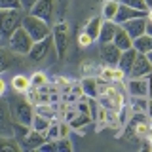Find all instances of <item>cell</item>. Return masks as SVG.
Listing matches in <instances>:
<instances>
[{
	"label": "cell",
	"instance_id": "cell-16",
	"mask_svg": "<svg viewBox=\"0 0 152 152\" xmlns=\"http://www.w3.org/2000/svg\"><path fill=\"white\" fill-rule=\"evenodd\" d=\"M137 57V50L135 48H129V50H124L122 55H120V61H118V66L124 70L126 74H129L131 66H133V61Z\"/></svg>",
	"mask_w": 152,
	"mask_h": 152
},
{
	"label": "cell",
	"instance_id": "cell-31",
	"mask_svg": "<svg viewBox=\"0 0 152 152\" xmlns=\"http://www.w3.org/2000/svg\"><path fill=\"white\" fill-rule=\"evenodd\" d=\"M118 2L124 4V6H129V8H135V10H142V12H146L145 0H118Z\"/></svg>",
	"mask_w": 152,
	"mask_h": 152
},
{
	"label": "cell",
	"instance_id": "cell-2",
	"mask_svg": "<svg viewBox=\"0 0 152 152\" xmlns=\"http://www.w3.org/2000/svg\"><path fill=\"white\" fill-rule=\"evenodd\" d=\"M25 12L23 10H0V40H6L21 27Z\"/></svg>",
	"mask_w": 152,
	"mask_h": 152
},
{
	"label": "cell",
	"instance_id": "cell-23",
	"mask_svg": "<svg viewBox=\"0 0 152 152\" xmlns=\"http://www.w3.org/2000/svg\"><path fill=\"white\" fill-rule=\"evenodd\" d=\"M101 25H103V17H93V19H89V21H88L84 32H88V34L91 36V40H97L99 32H101Z\"/></svg>",
	"mask_w": 152,
	"mask_h": 152
},
{
	"label": "cell",
	"instance_id": "cell-30",
	"mask_svg": "<svg viewBox=\"0 0 152 152\" xmlns=\"http://www.w3.org/2000/svg\"><path fill=\"white\" fill-rule=\"evenodd\" d=\"M0 10H23L21 0H0Z\"/></svg>",
	"mask_w": 152,
	"mask_h": 152
},
{
	"label": "cell",
	"instance_id": "cell-13",
	"mask_svg": "<svg viewBox=\"0 0 152 152\" xmlns=\"http://www.w3.org/2000/svg\"><path fill=\"white\" fill-rule=\"evenodd\" d=\"M135 17H146V12L120 4V8H118V13H116V17H114V21H116L118 25H122V23L129 21V19H135Z\"/></svg>",
	"mask_w": 152,
	"mask_h": 152
},
{
	"label": "cell",
	"instance_id": "cell-20",
	"mask_svg": "<svg viewBox=\"0 0 152 152\" xmlns=\"http://www.w3.org/2000/svg\"><path fill=\"white\" fill-rule=\"evenodd\" d=\"M118 8H120V2H118V0H104L101 17L108 19V21H114V17H116V13H118Z\"/></svg>",
	"mask_w": 152,
	"mask_h": 152
},
{
	"label": "cell",
	"instance_id": "cell-41",
	"mask_svg": "<svg viewBox=\"0 0 152 152\" xmlns=\"http://www.w3.org/2000/svg\"><path fill=\"white\" fill-rule=\"evenodd\" d=\"M4 91H6V82L0 78V97H2V93H4Z\"/></svg>",
	"mask_w": 152,
	"mask_h": 152
},
{
	"label": "cell",
	"instance_id": "cell-9",
	"mask_svg": "<svg viewBox=\"0 0 152 152\" xmlns=\"http://www.w3.org/2000/svg\"><path fill=\"white\" fill-rule=\"evenodd\" d=\"M152 72V65L148 61V57L145 53H137L135 61H133V66L129 70V78H141V76H148Z\"/></svg>",
	"mask_w": 152,
	"mask_h": 152
},
{
	"label": "cell",
	"instance_id": "cell-38",
	"mask_svg": "<svg viewBox=\"0 0 152 152\" xmlns=\"http://www.w3.org/2000/svg\"><path fill=\"white\" fill-rule=\"evenodd\" d=\"M21 4H23V10H31L36 4V0H21Z\"/></svg>",
	"mask_w": 152,
	"mask_h": 152
},
{
	"label": "cell",
	"instance_id": "cell-42",
	"mask_svg": "<svg viewBox=\"0 0 152 152\" xmlns=\"http://www.w3.org/2000/svg\"><path fill=\"white\" fill-rule=\"evenodd\" d=\"M145 4H146V12L152 10V0H145Z\"/></svg>",
	"mask_w": 152,
	"mask_h": 152
},
{
	"label": "cell",
	"instance_id": "cell-14",
	"mask_svg": "<svg viewBox=\"0 0 152 152\" xmlns=\"http://www.w3.org/2000/svg\"><path fill=\"white\" fill-rule=\"evenodd\" d=\"M112 42H114V46H118V48H120V51L133 48V38H131L129 34H127L126 31H124V27H122V25H118V28H116V34H114Z\"/></svg>",
	"mask_w": 152,
	"mask_h": 152
},
{
	"label": "cell",
	"instance_id": "cell-45",
	"mask_svg": "<svg viewBox=\"0 0 152 152\" xmlns=\"http://www.w3.org/2000/svg\"><path fill=\"white\" fill-rule=\"evenodd\" d=\"M150 150H152V139H150Z\"/></svg>",
	"mask_w": 152,
	"mask_h": 152
},
{
	"label": "cell",
	"instance_id": "cell-29",
	"mask_svg": "<svg viewBox=\"0 0 152 152\" xmlns=\"http://www.w3.org/2000/svg\"><path fill=\"white\" fill-rule=\"evenodd\" d=\"M55 145H57V150H61V152H70L74 148L69 137H59V139H55Z\"/></svg>",
	"mask_w": 152,
	"mask_h": 152
},
{
	"label": "cell",
	"instance_id": "cell-24",
	"mask_svg": "<svg viewBox=\"0 0 152 152\" xmlns=\"http://www.w3.org/2000/svg\"><path fill=\"white\" fill-rule=\"evenodd\" d=\"M21 145L15 137H0V152H19Z\"/></svg>",
	"mask_w": 152,
	"mask_h": 152
},
{
	"label": "cell",
	"instance_id": "cell-37",
	"mask_svg": "<svg viewBox=\"0 0 152 152\" xmlns=\"http://www.w3.org/2000/svg\"><path fill=\"white\" fill-rule=\"evenodd\" d=\"M69 131H70V126L69 122H59V137H69Z\"/></svg>",
	"mask_w": 152,
	"mask_h": 152
},
{
	"label": "cell",
	"instance_id": "cell-11",
	"mask_svg": "<svg viewBox=\"0 0 152 152\" xmlns=\"http://www.w3.org/2000/svg\"><path fill=\"white\" fill-rule=\"evenodd\" d=\"M122 27H124V31H126L127 34H129L133 40H135V38H139L141 34H145V31H146V17L129 19V21L122 23Z\"/></svg>",
	"mask_w": 152,
	"mask_h": 152
},
{
	"label": "cell",
	"instance_id": "cell-18",
	"mask_svg": "<svg viewBox=\"0 0 152 152\" xmlns=\"http://www.w3.org/2000/svg\"><path fill=\"white\" fill-rule=\"evenodd\" d=\"M12 88L15 93H27L31 89V78L25 74H17L12 78Z\"/></svg>",
	"mask_w": 152,
	"mask_h": 152
},
{
	"label": "cell",
	"instance_id": "cell-19",
	"mask_svg": "<svg viewBox=\"0 0 152 152\" xmlns=\"http://www.w3.org/2000/svg\"><path fill=\"white\" fill-rule=\"evenodd\" d=\"M82 91L86 97H99V91H97V78H93V76H86L82 80Z\"/></svg>",
	"mask_w": 152,
	"mask_h": 152
},
{
	"label": "cell",
	"instance_id": "cell-36",
	"mask_svg": "<svg viewBox=\"0 0 152 152\" xmlns=\"http://www.w3.org/2000/svg\"><path fill=\"white\" fill-rule=\"evenodd\" d=\"M91 36L88 34V32H82V34L78 36V46H82V48H88V46H91Z\"/></svg>",
	"mask_w": 152,
	"mask_h": 152
},
{
	"label": "cell",
	"instance_id": "cell-40",
	"mask_svg": "<svg viewBox=\"0 0 152 152\" xmlns=\"http://www.w3.org/2000/svg\"><path fill=\"white\" fill-rule=\"evenodd\" d=\"M146 114L150 116V120H152V99H148V107H146Z\"/></svg>",
	"mask_w": 152,
	"mask_h": 152
},
{
	"label": "cell",
	"instance_id": "cell-28",
	"mask_svg": "<svg viewBox=\"0 0 152 152\" xmlns=\"http://www.w3.org/2000/svg\"><path fill=\"white\" fill-rule=\"evenodd\" d=\"M48 86V76L44 72H34L31 76V88H36V89H42Z\"/></svg>",
	"mask_w": 152,
	"mask_h": 152
},
{
	"label": "cell",
	"instance_id": "cell-7",
	"mask_svg": "<svg viewBox=\"0 0 152 152\" xmlns=\"http://www.w3.org/2000/svg\"><path fill=\"white\" fill-rule=\"evenodd\" d=\"M51 38H53L55 44L57 57L63 59L66 53V23H57V25L51 27Z\"/></svg>",
	"mask_w": 152,
	"mask_h": 152
},
{
	"label": "cell",
	"instance_id": "cell-12",
	"mask_svg": "<svg viewBox=\"0 0 152 152\" xmlns=\"http://www.w3.org/2000/svg\"><path fill=\"white\" fill-rule=\"evenodd\" d=\"M127 91L135 97H148V80L146 76H141V78H129L127 82Z\"/></svg>",
	"mask_w": 152,
	"mask_h": 152
},
{
	"label": "cell",
	"instance_id": "cell-1",
	"mask_svg": "<svg viewBox=\"0 0 152 152\" xmlns=\"http://www.w3.org/2000/svg\"><path fill=\"white\" fill-rule=\"evenodd\" d=\"M10 104V114H12V122L23 124V126L32 127V118H34V104L28 101L27 97H23V93H15L8 101Z\"/></svg>",
	"mask_w": 152,
	"mask_h": 152
},
{
	"label": "cell",
	"instance_id": "cell-43",
	"mask_svg": "<svg viewBox=\"0 0 152 152\" xmlns=\"http://www.w3.org/2000/svg\"><path fill=\"white\" fill-rule=\"evenodd\" d=\"M146 19H148V21H152V10H148V12H146Z\"/></svg>",
	"mask_w": 152,
	"mask_h": 152
},
{
	"label": "cell",
	"instance_id": "cell-35",
	"mask_svg": "<svg viewBox=\"0 0 152 152\" xmlns=\"http://www.w3.org/2000/svg\"><path fill=\"white\" fill-rule=\"evenodd\" d=\"M126 78H127V74L124 72L120 66H114V84H120V82H124Z\"/></svg>",
	"mask_w": 152,
	"mask_h": 152
},
{
	"label": "cell",
	"instance_id": "cell-3",
	"mask_svg": "<svg viewBox=\"0 0 152 152\" xmlns=\"http://www.w3.org/2000/svg\"><path fill=\"white\" fill-rule=\"evenodd\" d=\"M21 27L25 28L28 34H31V38H32L34 42L44 40L46 36H50V34H51V27H50V23H46L44 19L32 15V13H25Z\"/></svg>",
	"mask_w": 152,
	"mask_h": 152
},
{
	"label": "cell",
	"instance_id": "cell-8",
	"mask_svg": "<svg viewBox=\"0 0 152 152\" xmlns=\"http://www.w3.org/2000/svg\"><path fill=\"white\" fill-rule=\"evenodd\" d=\"M28 13L44 19L46 23H51L55 13V0H36V4L28 10Z\"/></svg>",
	"mask_w": 152,
	"mask_h": 152
},
{
	"label": "cell",
	"instance_id": "cell-10",
	"mask_svg": "<svg viewBox=\"0 0 152 152\" xmlns=\"http://www.w3.org/2000/svg\"><path fill=\"white\" fill-rule=\"evenodd\" d=\"M44 141H46L44 133H40V131H36V129L31 127V129L27 131V135H23L21 139H19V145H21L23 150H38V146Z\"/></svg>",
	"mask_w": 152,
	"mask_h": 152
},
{
	"label": "cell",
	"instance_id": "cell-21",
	"mask_svg": "<svg viewBox=\"0 0 152 152\" xmlns=\"http://www.w3.org/2000/svg\"><path fill=\"white\" fill-rule=\"evenodd\" d=\"M51 122H53L51 118L42 116V114L34 112V118H32V129H36V131H40V133H44V135H46V131L50 129Z\"/></svg>",
	"mask_w": 152,
	"mask_h": 152
},
{
	"label": "cell",
	"instance_id": "cell-4",
	"mask_svg": "<svg viewBox=\"0 0 152 152\" xmlns=\"http://www.w3.org/2000/svg\"><path fill=\"white\" fill-rule=\"evenodd\" d=\"M32 44H34V40L31 38V34L25 31L23 27H19L13 31V34L8 38V46L10 50L13 51V53L17 55H28V51H31Z\"/></svg>",
	"mask_w": 152,
	"mask_h": 152
},
{
	"label": "cell",
	"instance_id": "cell-15",
	"mask_svg": "<svg viewBox=\"0 0 152 152\" xmlns=\"http://www.w3.org/2000/svg\"><path fill=\"white\" fill-rule=\"evenodd\" d=\"M116 28L118 23L116 21H108V19H103V25H101V32H99V42H112L114 34H116Z\"/></svg>",
	"mask_w": 152,
	"mask_h": 152
},
{
	"label": "cell",
	"instance_id": "cell-27",
	"mask_svg": "<svg viewBox=\"0 0 152 152\" xmlns=\"http://www.w3.org/2000/svg\"><path fill=\"white\" fill-rule=\"evenodd\" d=\"M146 107H148V97H135V95H131L133 112H146Z\"/></svg>",
	"mask_w": 152,
	"mask_h": 152
},
{
	"label": "cell",
	"instance_id": "cell-39",
	"mask_svg": "<svg viewBox=\"0 0 152 152\" xmlns=\"http://www.w3.org/2000/svg\"><path fill=\"white\" fill-rule=\"evenodd\" d=\"M145 32L152 36V21H148V19H146V31H145Z\"/></svg>",
	"mask_w": 152,
	"mask_h": 152
},
{
	"label": "cell",
	"instance_id": "cell-32",
	"mask_svg": "<svg viewBox=\"0 0 152 152\" xmlns=\"http://www.w3.org/2000/svg\"><path fill=\"white\" fill-rule=\"evenodd\" d=\"M101 80H104L107 84H112L114 82V66H104L101 70V76H99Z\"/></svg>",
	"mask_w": 152,
	"mask_h": 152
},
{
	"label": "cell",
	"instance_id": "cell-22",
	"mask_svg": "<svg viewBox=\"0 0 152 152\" xmlns=\"http://www.w3.org/2000/svg\"><path fill=\"white\" fill-rule=\"evenodd\" d=\"M89 122H91V116H89V114L76 110V114L72 116V120L69 122V126H70V129H82V127H86Z\"/></svg>",
	"mask_w": 152,
	"mask_h": 152
},
{
	"label": "cell",
	"instance_id": "cell-34",
	"mask_svg": "<svg viewBox=\"0 0 152 152\" xmlns=\"http://www.w3.org/2000/svg\"><path fill=\"white\" fill-rule=\"evenodd\" d=\"M27 99H28V101H31V103L36 107V104L40 103V89L32 88V91H27Z\"/></svg>",
	"mask_w": 152,
	"mask_h": 152
},
{
	"label": "cell",
	"instance_id": "cell-25",
	"mask_svg": "<svg viewBox=\"0 0 152 152\" xmlns=\"http://www.w3.org/2000/svg\"><path fill=\"white\" fill-rule=\"evenodd\" d=\"M12 63H13V55H12V51H8L6 48L0 46V74L6 72L10 66H12Z\"/></svg>",
	"mask_w": 152,
	"mask_h": 152
},
{
	"label": "cell",
	"instance_id": "cell-17",
	"mask_svg": "<svg viewBox=\"0 0 152 152\" xmlns=\"http://www.w3.org/2000/svg\"><path fill=\"white\" fill-rule=\"evenodd\" d=\"M133 48L137 50V53H148V51H152V36L150 34H141L139 38H135L133 40Z\"/></svg>",
	"mask_w": 152,
	"mask_h": 152
},
{
	"label": "cell",
	"instance_id": "cell-6",
	"mask_svg": "<svg viewBox=\"0 0 152 152\" xmlns=\"http://www.w3.org/2000/svg\"><path fill=\"white\" fill-rule=\"evenodd\" d=\"M99 53H101V61L104 63V66H118L122 51L118 46H114V42H101Z\"/></svg>",
	"mask_w": 152,
	"mask_h": 152
},
{
	"label": "cell",
	"instance_id": "cell-26",
	"mask_svg": "<svg viewBox=\"0 0 152 152\" xmlns=\"http://www.w3.org/2000/svg\"><path fill=\"white\" fill-rule=\"evenodd\" d=\"M0 126H12V114H10V104L0 97Z\"/></svg>",
	"mask_w": 152,
	"mask_h": 152
},
{
	"label": "cell",
	"instance_id": "cell-33",
	"mask_svg": "<svg viewBox=\"0 0 152 152\" xmlns=\"http://www.w3.org/2000/svg\"><path fill=\"white\" fill-rule=\"evenodd\" d=\"M46 139H51V141L59 139V122H51L50 129L46 131Z\"/></svg>",
	"mask_w": 152,
	"mask_h": 152
},
{
	"label": "cell",
	"instance_id": "cell-5",
	"mask_svg": "<svg viewBox=\"0 0 152 152\" xmlns=\"http://www.w3.org/2000/svg\"><path fill=\"white\" fill-rule=\"evenodd\" d=\"M53 51H55V44H53V38L50 34V36H46L44 40H38V42L32 44L31 51H28V57H31L32 63H46V59L53 53Z\"/></svg>",
	"mask_w": 152,
	"mask_h": 152
},
{
	"label": "cell",
	"instance_id": "cell-44",
	"mask_svg": "<svg viewBox=\"0 0 152 152\" xmlns=\"http://www.w3.org/2000/svg\"><path fill=\"white\" fill-rule=\"evenodd\" d=\"M146 57H148V61H150V65H152V51H148V53H146Z\"/></svg>",
	"mask_w": 152,
	"mask_h": 152
}]
</instances>
